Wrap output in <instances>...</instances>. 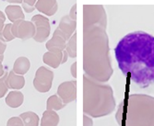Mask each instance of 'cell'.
Returning <instances> with one entry per match:
<instances>
[{
  "label": "cell",
  "instance_id": "obj_1",
  "mask_svg": "<svg viewBox=\"0 0 154 126\" xmlns=\"http://www.w3.org/2000/svg\"><path fill=\"white\" fill-rule=\"evenodd\" d=\"M115 55L123 75L139 88L154 84V36L143 31L128 33L116 44Z\"/></svg>",
  "mask_w": 154,
  "mask_h": 126
},
{
  "label": "cell",
  "instance_id": "obj_2",
  "mask_svg": "<svg viewBox=\"0 0 154 126\" xmlns=\"http://www.w3.org/2000/svg\"><path fill=\"white\" fill-rule=\"evenodd\" d=\"M83 70L90 78L106 83L114 74L109 37L101 27L83 28Z\"/></svg>",
  "mask_w": 154,
  "mask_h": 126
},
{
  "label": "cell",
  "instance_id": "obj_3",
  "mask_svg": "<svg viewBox=\"0 0 154 126\" xmlns=\"http://www.w3.org/2000/svg\"><path fill=\"white\" fill-rule=\"evenodd\" d=\"M114 90L110 85L83 75V112L91 118H101L116 110Z\"/></svg>",
  "mask_w": 154,
  "mask_h": 126
},
{
  "label": "cell",
  "instance_id": "obj_4",
  "mask_svg": "<svg viewBox=\"0 0 154 126\" xmlns=\"http://www.w3.org/2000/svg\"><path fill=\"white\" fill-rule=\"evenodd\" d=\"M125 126H154V97L132 94L128 97Z\"/></svg>",
  "mask_w": 154,
  "mask_h": 126
},
{
  "label": "cell",
  "instance_id": "obj_5",
  "mask_svg": "<svg viewBox=\"0 0 154 126\" xmlns=\"http://www.w3.org/2000/svg\"><path fill=\"white\" fill-rule=\"evenodd\" d=\"M101 27L106 30L107 14L102 5H84L83 6V28Z\"/></svg>",
  "mask_w": 154,
  "mask_h": 126
},
{
  "label": "cell",
  "instance_id": "obj_6",
  "mask_svg": "<svg viewBox=\"0 0 154 126\" xmlns=\"http://www.w3.org/2000/svg\"><path fill=\"white\" fill-rule=\"evenodd\" d=\"M53 80H54V72L52 70L45 66H41L35 72V76L33 79V87L38 92L46 93L52 88Z\"/></svg>",
  "mask_w": 154,
  "mask_h": 126
},
{
  "label": "cell",
  "instance_id": "obj_7",
  "mask_svg": "<svg viewBox=\"0 0 154 126\" xmlns=\"http://www.w3.org/2000/svg\"><path fill=\"white\" fill-rule=\"evenodd\" d=\"M35 27V35L33 40L37 43H45L51 32V25L49 20L44 15H34L31 20Z\"/></svg>",
  "mask_w": 154,
  "mask_h": 126
},
{
  "label": "cell",
  "instance_id": "obj_8",
  "mask_svg": "<svg viewBox=\"0 0 154 126\" xmlns=\"http://www.w3.org/2000/svg\"><path fill=\"white\" fill-rule=\"evenodd\" d=\"M12 34L15 38L21 40H29L35 35V27L32 21L19 20L12 23Z\"/></svg>",
  "mask_w": 154,
  "mask_h": 126
},
{
  "label": "cell",
  "instance_id": "obj_9",
  "mask_svg": "<svg viewBox=\"0 0 154 126\" xmlns=\"http://www.w3.org/2000/svg\"><path fill=\"white\" fill-rule=\"evenodd\" d=\"M57 95L62 100L65 105L75 101L77 99V81L70 80L61 83L57 88Z\"/></svg>",
  "mask_w": 154,
  "mask_h": 126
},
{
  "label": "cell",
  "instance_id": "obj_10",
  "mask_svg": "<svg viewBox=\"0 0 154 126\" xmlns=\"http://www.w3.org/2000/svg\"><path fill=\"white\" fill-rule=\"evenodd\" d=\"M66 40L57 29H55L52 39H50L45 44L48 52H63L66 50Z\"/></svg>",
  "mask_w": 154,
  "mask_h": 126
},
{
  "label": "cell",
  "instance_id": "obj_11",
  "mask_svg": "<svg viewBox=\"0 0 154 126\" xmlns=\"http://www.w3.org/2000/svg\"><path fill=\"white\" fill-rule=\"evenodd\" d=\"M76 27H77V21L72 20L68 15H65L61 19L59 25L57 29L64 35V37L67 41L70 39V37L76 32Z\"/></svg>",
  "mask_w": 154,
  "mask_h": 126
},
{
  "label": "cell",
  "instance_id": "obj_12",
  "mask_svg": "<svg viewBox=\"0 0 154 126\" xmlns=\"http://www.w3.org/2000/svg\"><path fill=\"white\" fill-rule=\"evenodd\" d=\"M35 8L46 16H54L58 9V4L54 0H39L36 1Z\"/></svg>",
  "mask_w": 154,
  "mask_h": 126
},
{
  "label": "cell",
  "instance_id": "obj_13",
  "mask_svg": "<svg viewBox=\"0 0 154 126\" xmlns=\"http://www.w3.org/2000/svg\"><path fill=\"white\" fill-rule=\"evenodd\" d=\"M63 52H46L43 55L44 63L52 68H57L63 64Z\"/></svg>",
  "mask_w": 154,
  "mask_h": 126
},
{
  "label": "cell",
  "instance_id": "obj_14",
  "mask_svg": "<svg viewBox=\"0 0 154 126\" xmlns=\"http://www.w3.org/2000/svg\"><path fill=\"white\" fill-rule=\"evenodd\" d=\"M5 13L8 19L12 22L15 23L19 20H24L25 15L23 13L22 8L17 4L15 5H8L5 8Z\"/></svg>",
  "mask_w": 154,
  "mask_h": 126
},
{
  "label": "cell",
  "instance_id": "obj_15",
  "mask_svg": "<svg viewBox=\"0 0 154 126\" xmlns=\"http://www.w3.org/2000/svg\"><path fill=\"white\" fill-rule=\"evenodd\" d=\"M6 84L8 88H11L13 90H19L24 88L25 78L23 76L17 75L13 71H10L6 79Z\"/></svg>",
  "mask_w": 154,
  "mask_h": 126
},
{
  "label": "cell",
  "instance_id": "obj_16",
  "mask_svg": "<svg viewBox=\"0 0 154 126\" xmlns=\"http://www.w3.org/2000/svg\"><path fill=\"white\" fill-rule=\"evenodd\" d=\"M31 67V62L25 56H20L18 57L13 64V70L12 71L20 76H24Z\"/></svg>",
  "mask_w": 154,
  "mask_h": 126
},
{
  "label": "cell",
  "instance_id": "obj_17",
  "mask_svg": "<svg viewBox=\"0 0 154 126\" xmlns=\"http://www.w3.org/2000/svg\"><path fill=\"white\" fill-rule=\"evenodd\" d=\"M23 101H24V95L19 90H12L6 97V104L12 109L20 107Z\"/></svg>",
  "mask_w": 154,
  "mask_h": 126
},
{
  "label": "cell",
  "instance_id": "obj_18",
  "mask_svg": "<svg viewBox=\"0 0 154 126\" xmlns=\"http://www.w3.org/2000/svg\"><path fill=\"white\" fill-rule=\"evenodd\" d=\"M59 122L60 118L57 111L46 110L44 111L40 124L41 126H57Z\"/></svg>",
  "mask_w": 154,
  "mask_h": 126
},
{
  "label": "cell",
  "instance_id": "obj_19",
  "mask_svg": "<svg viewBox=\"0 0 154 126\" xmlns=\"http://www.w3.org/2000/svg\"><path fill=\"white\" fill-rule=\"evenodd\" d=\"M19 117L22 120L24 126H39L40 124L39 116L33 111H26Z\"/></svg>",
  "mask_w": 154,
  "mask_h": 126
},
{
  "label": "cell",
  "instance_id": "obj_20",
  "mask_svg": "<svg viewBox=\"0 0 154 126\" xmlns=\"http://www.w3.org/2000/svg\"><path fill=\"white\" fill-rule=\"evenodd\" d=\"M66 105L62 101L60 98L55 94L51 97H49V99L47 100L46 103V109L49 110H54V111H57L62 110Z\"/></svg>",
  "mask_w": 154,
  "mask_h": 126
},
{
  "label": "cell",
  "instance_id": "obj_21",
  "mask_svg": "<svg viewBox=\"0 0 154 126\" xmlns=\"http://www.w3.org/2000/svg\"><path fill=\"white\" fill-rule=\"evenodd\" d=\"M66 52L68 54V57L70 58L77 57V33L76 32L66 41Z\"/></svg>",
  "mask_w": 154,
  "mask_h": 126
},
{
  "label": "cell",
  "instance_id": "obj_22",
  "mask_svg": "<svg viewBox=\"0 0 154 126\" xmlns=\"http://www.w3.org/2000/svg\"><path fill=\"white\" fill-rule=\"evenodd\" d=\"M12 23H8L5 24L3 30L0 32V40H1L3 43L7 44L8 41H11L15 39V37L12 34Z\"/></svg>",
  "mask_w": 154,
  "mask_h": 126
},
{
  "label": "cell",
  "instance_id": "obj_23",
  "mask_svg": "<svg viewBox=\"0 0 154 126\" xmlns=\"http://www.w3.org/2000/svg\"><path fill=\"white\" fill-rule=\"evenodd\" d=\"M21 4V8L24 9L26 13H32L35 9V0H24V1H20Z\"/></svg>",
  "mask_w": 154,
  "mask_h": 126
},
{
  "label": "cell",
  "instance_id": "obj_24",
  "mask_svg": "<svg viewBox=\"0 0 154 126\" xmlns=\"http://www.w3.org/2000/svg\"><path fill=\"white\" fill-rule=\"evenodd\" d=\"M124 101H122L121 103L118 104V107H117V110H116V122L121 125L122 123V121H123V112H124Z\"/></svg>",
  "mask_w": 154,
  "mask_h": 126
},
{
  "label": "cell",
  "instance_id": "obj_25",
  "mask_svg": "<svg viewBox=\"0 0 154 126\" xmlns=\"http://www.w3.org/2000/svg\"><path fill=\"white\" fill-rule=\"evenodd\" d=\"M7 126H24L22 120L19 116L11 117L8 120Z\"/></svg>",
  "mask_w": 154,
  "mask_h": 126
},
{
  "label": "cell",
  "instance_id": "obj_26",
  "mask_svg": "<svg viewBox=\"0 0 154 126\" xmlns=\"http://www.w3.org/2000/svg\"><path fill=\"white\" fill-rule=\"evenodd\" d=\"M8 77V75H6L4 77L0 78V99L3 98L7 92H8V87H7V84H6V79Z\"/></svg>",
  "mask_w": 154,
  "mask_h": 126
},
{
  "label": "cell",
  "instance_id": "obj_27",
  "mask_svg": "<svg viewBox=\"0 0 154 126\" xmlns=\"http://www.w3.org/2000/svg\"><path fill=\"white\" fill-rule=\"evenodd\" d=\"M3 61H4V54L0 55V78H2L6 75H8V70L7 67L3 65Z\"/></svg>",
  "mask_w": 154,
  "mask_h": 126
},
{
  "label": "cell",
  "instance_id": "obj_28",
  "mask_svg": "<svg viewBox=\"0 0 154 126\" xmlns=\"http://www.w3.org/2000/svg\"><path fill=\"white\" fill-rule=\"evenodd\" d=\"M69 18H70L72 20H75L77 21V3H75L71 8H70V11H69V14H68Z\"/></svg>",
  "mask_w": 154,
  "mask_h": 126
},
{
  "label": "cell",
  "instance_id": "obj_29",
  "mask_svg": "<svg viewBox=\"0 0 154 126\" xmlns=\"http://www.w3.org/2000/svg\"><path fill=\"white\" fill-rule=\"evenodd\" d=\"M83 126H93V120L88 115H83Z\"/></svg>",
  "mask_w": 154,
  "mask_h": 126
},
{
  "label": "cell",
  "instance_id": "obj_30",
  "mask_svg": "<svg viewBox=\"0 0 154 126\" xmlns=\"http://www.w3.org/2000/svg\"><path fill=\"white\" fill-rule=\"evenodd\" d=\"M5 21H6V15L0 10V32L3 30V28L5 26Z\"/></svg>",
  "mask_w": 154,
  "mask_h": 126
},
{
  "label": "cell",
  "instance_id": "obj_31",
  "mask_svg": "<svg viewBox=\"0 0 154 126\" xmlns=\"http://www.w3.org/2000/svg\"><path fill=\"white\" fill-rule=\"evenodd\" d=\"M70 73L71 76L76 79L77 78V62H74L70 66Z\"/></svg>",
  "mask_w": 154,
  "mask_h": 126
},
{
  "label": "cell",
  "instance_id": "obj_32",
  "mask_svg": "<svg viewBox=\"0 0 154 126\" xmlns=\"http://www.w3.org/2000/svg\"><path fill=\"white\" fill-rule=\"evenodd\" d=\"M6 49H7V44L3 43V41L0 40V55L4 54Z\"/></svg>",
  "mask_w": 154,
  "mask_h": 126
},
{
  "label": "cell",
  "instance_id": "obj_33",
  "mask_svg": "<svg viewBox=\"0 0 154 126\" xmlns=\"http://www.w3.org/2000/svg\"><path fill=\"white\" fill-rule=\"evenodd\" d=\"M67 59H68V54L67 52H66V50L63 52V64L66 63L67 62Z\"/></svg>",
  "mask_w": 154,
  "mask_h": 126
}]
</instances>
